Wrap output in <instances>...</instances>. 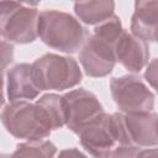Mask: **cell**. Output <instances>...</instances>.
<instances>
[{
  "instance_id": "3957f363",
  "label": "cell",
  "mask_w": 158,
  "mask_h": 158,
  "mask_svg": "<svg viewBox=\"0 0 158 158\" xmlns=\"http://www.w3.org/2000/svg\"><path fill=\"white\" fill-rule=\"evenodd\" d=\"M0 121L10 135L20 139L40 141L47 138L52 132L42 109L36 102L27 100L5 105Z\"/></svg>"
},
{
  "instance_id": "ac0fdd59",
  "label": "cell",
  "mask_w": 158,
  "mask_h": 158,
  "mask_svg": "<svg viewBox=\"0 0 158 158\" xmlns=\"http://www.w3.org/2000/svg\"><path fill=\"white\" fill-rule=\"evenodd\" d=\"M14 60V46L0 37V75Z\"/></svg>"
},
{
  "instance_id": "7c38bea8",
  "label": "cell",
  "mask_w": 158,
  "mask_h": 158,
  "mask_svg": "<svg viewBox=\"0 0 158 158\" xmlns=\"http://www.w3.org/2000/svg\"><path fill=\"white\" fill-rule=\"evenodd\" d=\"M157 26H158V2L151 1H136L135 11L131 17V32L135 37L148 42L157 41Z\"/></svg>"
},
{
  "instance_id": "d6986e66",
  "label": "cell",
  "mask_w": 158,
  "mask_h": 158,
  "mask_svg": "<svg viewBox=\"0 0 158 158\" xmlns=\"http://www.w3.org/2000/svg\"><path fill=\"white\" fill-rule=\"evenodd\" d=\"M144 79L153 89H156V81H157V60L156 59H153L151 63L147 64Z\"/></svg>"
},
{
  "instance_id": "2e32d148",
  "label": "cell",
  "mask_w": 158,
  "mask_h": 158,
  "mask_svg": "<svg viewBox=\"0 0 158 158\" xmlns=\"http://www.w3.org/2000/svg\"><path fill=\"white\" fill-rule=\"evenodd\" d=\"M122 32H123V28H122V23H121L120 17L116 15H112L106 21L96 25L93 35L106 41L107 43H110L114 47L115 42L117 41V38L121 36Z\"/></svg>"
},
{
  "instance_id": "9a60e30c",
  "label": "cell",
  "mask_w": 158,
  "mask_h": 158,
  "mask_svg": "<svg viewBox=\"0 0 158 158\" xmlns=\"http://www.w3.org/2000/svg\"><path fill=\"white\" fill-rule=\"evenodd\" d=\"M57 147L49 139L26 141L19 143L11 158H54Z\"/></svg>"
},
{
  "instance_id": "e0dca14e",
  "label": "cell",
  "mask_w": 158,
  "mask_h": 158,
  "mask_svg": "<svg viewBox=\"0 0 158 158\" xmlns=\"http://www.w3.org/2000/svg\"><path fill=\"white\" fill-rule=\"evenodd\" d=\"M139 149V147L133 144H120L111 149L105 158H136Z\"/></svg>"
},
{
  "instance_id": "ffe728a7",
  "label": "cell",
  "mask_w": 158,
  "mask_h": 158,
  "mask_svg": "<svg viewBox=\"0 0 158 158\" xmlns=\"http://www.w3.org/2000/svg\"><path fill=\"white\" fill-rule=\"evenodd\" d=\"M57 158H88V157L78 148H68L60 151Z\"/></svg>"
},
{
  "instance_id": "5b68a950",
  "label": "cell",
  "mask_w": 158,
  "mask_h": 158,
  "mask_svg": "<svg viewBox=\"0 0 158 158\" xmlns=\"http://www.w3.org/2000/svg\"><path fill=\"white\" fill-rule=\"evenodd\" d=\"M31 65L41 91L70 89L77 86L83 78L79 64L72 57L46 53Z\"/></svg>"
},
{
  "instance_id": "7402d4cb",
  "label": "cell",
  "mask_w": 158,
  "mask_h": 158,
  "mask_svg": "<svg viewBox=\"0 0 158 158\" xmlns=\"http://www.w3.org/2000/svg\"><path fill=\"white\" fill-rule=\"evenodd\" d=\"M5 101V95H4V79L2 75H0V109L2 107Z\"/></svg>"
},
{
  "instance_id": "30bf717a",
  "label": "cell",
  "mask_w": 158,
  "mask_h": 158,
  "mask_svg": "<svg viewBox=\"0 0 158 158\" xmlns=\"http://www.w3.org/2000/svg\"><path fill=\"white\" fill-rule=\"evenodd\" d=\"M6 91L10 102L20 100L31 101L40 95L41 89L36 83L31 64L19 63L7 70Z\"/></svg>"
},
{
  "instance_id": "7a4b0ae2",
  "label": "cell",
  "mask_w": 158,
  "mask_h": 158,
  "mask_svg": "<svg viewBox=\"0 0 158 158\" xmlns=\"http://www.w3.org/2000/svg\"><path fill=\"white\" fill-rule=\"evenodd\" d=\"M81 147L93 158H105L107 153L120 144H132L121 112L102 114L79 133Z\"/></svg>"
},
{
  "instance_id": "5bb4252c",
  "label": "cell",
  "mask_w": 158,
  "mask_h": 158,
  "mask_svg": "<svg viewBox=\"0 0 158 158\" xmlns=\"http://www.w3.org/2000/svg\"><path fill=\"white\" fill-rule=\"evenodd\" d=\"M36 104L42 109L51 131L62 128L65 126L67 114H65V105L63 95L58 94H46L36 100Z\"/></svg>"
},
{
  "instance_id": "603a6c76",
  "label": "cell",
  "mask_w": 158,
  "mask_h": 158,
  "mask_svg": "<svg viewBox=\"0 0 158 158\" xmlns=\"http://www.w3.org/2000/svg\"><path fill=\"white\" fill-rule=\"evenodd\" d=\"M0 158H11V154H9V153H0Z\"/></svg>"
},
{
  "instance_id": "52a82bcc",
  "label": "cell",
  "mask_w": 158,
  "mask_h": 158,
  "mask_svg": "<svg viewBox=\"0 0 158 158\" xmlns=\"http://www.w3.org/2000/svg\"><path fill=\"white\" fill-rule=\"evenodd\" d=\"M67 121L65 126L74 133H79L86 125L104 114L98 98L84 88L70 90L63 95Z\"/></svg>"
},
{
  "instance_id": "8fae6325",
  "label": "cell",
  "mask_w": 158,
  "mask_h": 158,
  "mask_svg": "<svg viewBox=\"0 0 158 158\" xmlns=\"http://www.w3.org/2000/svg\"><path fill=\"white\" fill-rule=\"evenodd\" d=\"M123 122L133 146L137 147H156L157 138V114H122Z\"/></svg>"
},
{
  "instance_id": "6da1fadb",
  "label": "cell",
  "mask_w": 158,
  "mask_h": 158,
  "mask_svg": "<svg viewBox=\"0 0 158 158\" xmlns=\"http://www.w3.org/2000/svg\"><path fill=\"white\" fill-rule=\"evenodd\" d=\"M37 36L48 47L72 54L81 48L86 40V31L70 14L44 10L38 14Z\"/></svg>"
},
{
  "instance_id": "4fadbf2b",
  "label": "cell",
  "mask_w": 158,
  "mask_h": 158,
  "mask_svg": "<svg viewBox=\"0 0 158 158\" xmlns=\"http://www.w3.org/2000/svg\"><path fill=\"white\" fill-rule=\"evenodd\" d=\"M115 11V2L109 0L100 1H77L74 12L77 17L86 25H99L110 19Z\"/></svg>"
},
{
  "instance_id": "44dd1931",
  "label": "cell",
  "mask_w": 158,
  "mask_h": 158,
  "mask_svg": "<svg viewBox=\"0 0 158 158\" xmlns=\"http://www.w3.org/2000/svg\"><path fill=\"white\" fill-rule=\"evenodd\" d=\"M136 158H158V151H157V148L139 149Z\"/></svg>"
},
{
  "instance_id": "277c9868",
  "label": "cell",
  "mask_w": 158,
  "mask_h": 158,
  "mask_svg": "<svg viewBox=\"0 0 158 158\" xmlns=\"http://www.w3.org/2000/svg\"><path fill=\"white\" fill-rule=\"evenodd\" d=\"M38 14L37 4L0 1V37L11 44L35 42Z\"/></svg>"
},
{
  "instance_id": "9c48e42d",
  "label": "cell",
  "mask_w": 158,
  "mask_h": 158,
  "mask_svg": "<svg viewBox=\"0 0 158 158\" xmlns=\"http://www.w3.org/2000/svg\"><path fill=\"white\" fill-rule=\"evenodd\" d=\"M114 54L116 62L131 73H139L149 63L148 43L125 30L114 44Z\"/></svg>"
},
{
  "instance_id": "ba28073f",
  "label": "cell",
  "mask_w": 158,
  "mask_h": 158,
  "mask_svg": "<svg viewBox=\"0 0 158 158\" xmlns=\"http://www.w3.org/2000/svg\"><path fill=\"white\" fill-rule=\"evenodd\" d=\"M79 60L85 74L93 78L109 75L116 64L114 47L94 35L86 37L83 43L79 53Z\"/></svg>"
},
{
  "instance_id": "8992f818",
  "label": "cell",
  "mask_w": 158,
  "mask_h": 158,
  "mask_svg": "<svg viewBox=\"0 0 158 158\" xmlns=\"http://www.w3.org/2000/svg\"><path fill=\"white\" fill-rule=\"evenodd\" d=\"M110 91L121 114L152 112L154 109V93L136 74L112 78Z\"/></svg>"
}]
</instances>
